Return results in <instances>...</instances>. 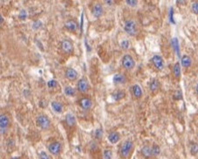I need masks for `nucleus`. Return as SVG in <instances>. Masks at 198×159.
Segmentation results:
<instances>
[{"label": "nucleus", "mask_w": 198, "mask_h": 159, "mask_svg": "<svg viewBox=\"0 0 198 159\" xmlns=\"http://www.w3.org/2000/svg\"><path fill=\"white\" fill-rule=\"evenodd\" d=\"M132 93H133L134 97L137 98V99H140V98L142 97V94H143L142 89L140 88L139 84H135V85L132 86Z\"/></svg>", "instance_id": "aec40b11"}, {"label": "nucleus", "mask_w": 198, "mask_h": 159, "mask_svg": "<svg viewBox=\"0 0 198 159\" xmlns=\"http://www.w3.org/2000/svg\"><path fill=\"white\" fill-rule=\"evenodd\" d=\"M150 90L152 91L153 92H156L158 91L159 88V82L157 80V79H153L152 82L150 83Z\"/></svg>", "instance_id": "4be33fe9"}, {"label": "nucleus", "mask_w": 198, "mask_h": 159, "mask_svg": "<svg viewBox=\"0 0 198 159\" xmlns=\"http://www.w3.org/2000/svg\"><path fill=\"white\" fill-rule=\"evenodd\" d=\"M141 153L145 158H149L151 157H153V150L149 146H144L141 150Z\"/></svg>", "instance_id": "a211bd4d"}, {"label": "nucleus", "mask_w": 198, "mask_h": 159, "mask_svg": "<svg viewBox=\"0 0 198 159\" xmlns=\"http://www.w3.org/2000/svg\"><path fill=\"white\" fill-rule=\"evenodd\" d=\"M112 158V152L110 150H105L104 151V159Z\"/></svg>", "instance_id": "bb28decb"}, {"label": "nucleus", "mask_w": 198, "mask_h": 159, "mask_svg": "<svg viewBox=\"0 0 198 159\" xmlns=\"http://www.w3.org/2000/svg\"><path fill=\"white\" fill-rule=\"evenodd\" d=\"M125 96H126V93L123 92V91H118V92H115L114 94H112V97H113L114 100H116V101L123 99L125 98Z\"/></svg>", "instance_id": "b1692460"}, {"label": "nucleus", "mask_w": 198, "mask_h": 159, "mask_svg": "<svg viewBox=\"0 0 198 159\" xmlns=\"http://www.w3.org/2000/svg\"><path fill=\"white\" fill-rule=\"evenodd\" d=\"M27 17V13H26V11L25 10H21L20 12L19 13V18L22 20H25Z\"/></svg>", "instance_id": "c756f323"}, {"label": "nucleus", "mask_w": 198, "mask_h": 159, "mask_svg": "<svg viewBox=\"0 0 198 159\" xmlns=\"http://www.w3.org/2000/svg\"><path fill=\"white\" fill-rule=\"evenodd\" d=\"M48 150L52 155H59L62 150V144L59 142H53L48 146Z\"/></svg>", "instance_id": "6e6552de"}, {"label": "nucleus", "mask_w": 198, "mask_h": 159, "mask_svg": "<svg viewBox=\"0 0 198 159\" xmlns=\"http://www.w3.org/2000/svg\"><path fill=\"white\" fill-rule=\"evenodd\" d=\"M174 99H176V100H179V99H182V92L179 90V91H175L174 94Z\"/></svg>", "instance_id": "7c9ffc66"}, {"label": "nucleus", "mask_w": 198, "mask_h": 159, "mask_svg": "<svg viewBox=\"0 0 198 159\" xmlns=\"http://www.w3.org/2000/svg\"><path fill=\"white\" fill-rule=\"evenodd\" d=\"M92 12H93L94 17H96V18H100L102 15H103V12H104L103 6H102L101 5H99V4H97V5L94 6Z\"/></svg>", "instance_id": "ddd939ff"}, {"label": "nucleus", "mask_w": 198, "mask_h": 159, "mask_svg": "<svg viewBox=\"0 0 198 159\" xmlns=\"http://www.w3.org/2000/svg\"><path fill=\"white\" fill-rule=\"evenodd\" d=\"M3 21H4V19H3V17H2V16H1V23H2V22H3Z\"/></svg>", "instance_id": "a19ab883"}, {"label": "nucleus", "mask_w": 198, "mask_h": 159, "mask_svg": "<svg viewBox=\"0 0 198 159\" xmlns=\"http://www.w3.org/2000/svg\"><path fill=\"white\" fill-rule=\"evenodd\" d=\"M65 27L69 30V31H71V32H76V30L78 29V24L76 21H75V20H73V19H69L68 21H66V23H65Z\"/></svg>", "instance_id": "9b49d317"}, {"label": "nucleus", "mask_w": 198, "mask_h": 159, "mask_svg": "<svg viewBox=\"0 0 198 159\" xmlns=\"http://www.w3.org/2000/svg\"><path fill=\"white\" fill-rule=\"evenodd\" d=\"M126 3L131 7H135L136 5H138V1H136V0H126Z\"/></svg>", "instance_id": "c9c22d12"}, {"label": "nucleus", "mask_w": 198, "mask_h": 159, "mask_svg": "<svg viewBox=\"0 0 198 159\" xmlns=\"http://www.w3.org/2000/svg\"><path fill=\"white\" fill-rule=\"evenodd\" d=\"M36 122H37V125L39 126L41 129H44V130L48 129L49 128L51 127V121L49 120V118L48 116L43 115V114L37 117Z\"/></svg>", "instance_id": "7ed1b4c3"}, {"label": "nucleus", "mask_w": 198, "mask_h": 159, "mask_svg": "<svg viewBox=\"0 0 198 159\" xmlns=\"http://www.w3.org/2000/svg\"><path fill=\"white\" fill-rule=\"evenodd\" d=\"M104 3L107 4V5H112L113 4V1H104Z\"/></svg>", "instance_id": "58836bf2"}, {"label": "nucleus", "mask_w": 198, "mask_h": 159, "mask_svg": "<svg viewBox=\"0 0 198 159\" xmlns=\"http://www.w3.org/2000/svg\"><path fill=\"white\" fill-rule=\"evenodd\" d=\"M126 81V76L124 74L117 73V74H115L114 77H113V82H114V84H124Z\"/></svg>", "instance_id": "f3484780"}, {"label": "nucleus", "mask_w": 198, "mask_h": 159, "mask_svg": "<svg viewBox=\"0 0 198 159\" xmlns=\"http://www.w3.org/2000/svg\"><path fill=\"white\" fill-rule=\"evenodd\" d=\"M90 89V84L88 82L87 79L85 78H82L80 79L77 83V90L80 92H87Z\"/></svg>", "instance_id": "0eeeda50"}, {"label": "nucleus", "mask_w": 198, "mask_h": 159, "mask_svg": "<svg viewBox=\"0 0 198 159\" xmlns=\"http://www.w3.org/2000/svg\"><path fill=\"white\" fill-rule=\"evenodd\" d=\"M196 92H197V94H198V84H197V85H196Z\"/></svg>", "instance_id": "79ce46f5"}, {"label": "nucleus", "mask_w": 198, "mask_h": 159, "mask_svg": "<svg viewBox=\"0 0 198 159\" xmlns=\"http://www.w3.org/2000/svg\"><path fill=\"white\" fill-rule=\"evenodd\" d=\"M122 65L126 70H132L135 66V61L130 55H125L122 58Z\"/></svg>", "instance_id": "20e7f679"}, {"label": "nucleus", "mask_w": 198, "mask_h": 159, "mask_svg": "<svg viewBox=\"0 0 198 159\" xmlns=\"http://www.w3.org/2000/svg\"><path fill=\"white\" fill-rule=\"evenodd\" d=\"M64 93L67 96H74L76 94V91H75V89L72 88V87L67 86L65 87V89H64Z\"/></svg>", "instance_id": "393cba45"}, {"label": "nucleus", "mask_w": 198, "mask_h": 159, "mask_svg": "<svg viewBox=\"0 0 198 159\" xmlns=\"http://www.w3.org/2000/svg\"><path fill=\"white\" fill-rule=\"evenodd\" d=\"M133 150V142L131 141H126L120 149V156L122 158H127Z\"/></svg>", "instance_id": "f257e3e1"}, {"label": "nucleus", "mask_w": 198, "mask_h": 159, "mask_svg": "<svg viewBox=\"0 0 198 159\" xmlns=\"http://www.w3.org/2000/svg\"><path fill=\"white\" fill-rule=\"evenodd\" d=\"M12 159H20V157H13Z\"/></svg>", "instance_id": "37998d69"}, {"label": "nucleus", "mask_w": 198, "mask_h": 159, "mask_svg": "<svg viewBox=\"0 0 198 159\" xmlns=\"http://www.w3.org/2000/svg\"><path fill=\"white\" fill-rule=\"evenodd\" d=\"M171 45L174 48V52L176 53L177 56L180 57V45H179V40L177 38H173L171 40Z\"/></svg>", "instance_id": "6ab92c4d"}, {"label": "nucleus", "mask_w": 198, "mask_h": 159, "mask_svg": "<svg viewBox=\"0 0 198 159\" xmlns=\"http://www.w3.org/2000/svg\"><path fill=\"white\" fill-rule=\"evenodd\" d=\"M152 63L154 64V66L159 70H163L164 68V60L160 55H154L152 58Z\"/></svg>", "instance_id": "39448f33"}, {"label": "nucleus", "mask_w": 198, "mask_h": 159, "mask_svg": "<svg viewBox=\"0 0 198 159\" xmlns=\"http://www.w3.org/2000/svg\"><path fill=\"white\" fill-rule=\"evenodd\" d=\"M62 48L65 53L70 54L73 52V44L71 43V41H69L68 40H64L62 41Z\"/></svg>", "instance_id": "9d476101"}, {"label": "nucleus", "mask_w": 198, "mask_h": 159, "mask_svg": "<svg viewBox=\"0 0 198 159\" xmlns=\"http://www.w3.org/2000/svg\"><path fill=\"white\" fill-rule=\"evenodd\" d=\"M79 104H80V106L82 107L83 110H89V109L91 108L92 106L91 99H89V98H82V99H81Z\"/></svg>", "instance_id": "1a4fd4ad"}, {"label": "nucleus", "mask_w": 198, "mask_h": 159, "mask_svg": "<svg viewBox=\"0 0 198 159\" xmlns=\"http://www.w3.org/2000/svg\"><path fill=\"white\" fill-rule=\"evenodd\" d=\"M169 20L172 24H175V21L174 19V9L170 8V12H169Z\"/></svg>", "instance_id": "473e14b6"}, {"label": "nucleus", "mask_w": 198, "mask_h": 159, "mask_svg": "<svg viewBox=\"0 0 198 159\" xmlns=\"http://www.w3.org/2000/svg\"><path fill=\"white\" fill-rule=\"evenodd\" d=\"M124 29L126 34H128L131 36H135L138 34V26L135 21L132 19H129L126 21L124 26Z\"/></svg>", "instance_id": "f03ea898"}, {"label": "nucleus", "mask_w": 198, "mask_h": 159, "mask_svg": "<svg viewBox=\"0 0 198 159\" xmlns=\"http://www.w3.org/2000/svg\"><path fill=\"white\" fill-rule=\"evenodd\" d=\"M65 76H66V77L68 78V80L74 81V80H76V79L77 78L78 74L77 71H76V70H74L72 68H69V69H68V70H66Z\"/></svg>", "instance_id": "f8f14e48"}, {"label": "nucleus", "mask_w": 198, "mask_h": 159, "mask_svg": "<svg viewBox=\"0 0 198 159\" xmlns=\"http://www.w3.org/2000/svg\"><path fill=\"white\" fill-rule=\"evenodd\" d=\"M57 85H58V82L56 80H50V81L48 82V86L49 88H52L53 89V88H55Z\"/></svg>", "instance_id": "2f4dec72"}, {"label": "nucleus", "mask_w": 198, "mask_h": 159, "mask_svg": "<svg viewBox=\"0 0 198 159\" xmlns=\"http://www.w3.org/2000/svg\"><path fill=\"white\" fill-rule=\"evenodd\" d=\"M42 26V22L41 21H39V20H38V21H35L34 23V25H33V27H34V29H39Z\"/></svg>", "instance_id": "4c0bfd02"}, {"label": "nucleus", "mask_w": 198, "mask_h": 159, "mask_svg": "<svg viewBox=\"0 0 198 159\" xmlns=\"http://www.w3.org/2000/svg\"><path fill=\"white\" fill-rule=\"evenodd\" d=\"M152 150H153V156H154V157L158 156L160 153V149L158 145H154L152 147Z\"/></svg>", "instance_id": "a878e982"}, {"label": "nucleus", "mask_w": 198, "mask_h": 159, "mask_svg": "<svg viewBox=\"0 0 198 159\" xmlns=\"http://www.w3.org/2000/svg\"><path fill=\"white\" fill-rule=\"evenodd\" d=\"M95 136L97 137V139H100L103 136V129L102 128H97L96 132H95Z\"/></svg>", "instance_id": "f704fd0d"}, {"label": "nucleus", "mask_w": 198, "mask_h": 159, "mask_svg": "<svg viewBox=\"0 0 198 159\" xmlns=\"http://www.w3.org/2000/svg\"><path fill=\"white\" fill-rule=\"evenodd\" d=\"M191 10L195 14H198V2H194L191 6Z\"/></svg>", "instance_id": "72a5a7b5"}, {"label": "nucleus", "mask_w": 198, "mask_h": 159, "mask_svg": "<svg viewBox=\"0 0 198 159\" xmlns=\"http://www.w3.org/2000/svg\"><path fill=\"white\" fill-rule=\"evenodd\" d=\"M173 72H174V77L176 78H180L181 74H182V70H181V64L179 63H176L174 65L173 68Z\"/></svg>", "instance_id": "5701e85b"}, {"label": "nucleus", "mask_w": 198, "mask_h": 159, "mask_svg": "<svg viewBox=\"0 0 198 159\" xmlns=\"http://www.w3.org/2000/svg\"><path fill=\"white\" fill-rule=\"evenodd\" d=\"M120 46L122 47V48H124V49H128V48H130V42H129L127 40L122 41L120 42Z\"/></svg>", "instance_id": "cd10ccee"}, {"label": "nucleus", "mask_w": 198, "mask_h": 159, "mask_svg": "<svg viewBox=\"0 0 198 159\" xmlns=\"http://www.w3.org/2000/svg\"><path fill=\"white\" fill-rule=\"evenodd\" d=\"M39 157V159H51L50 158V157L48 156V154L47 152H45V151L40 152Z\"/></svg>", "instance_id": "e433bc0d"}, {"label": "nucleus", "mask_w": 198, "mask_h": 159, "mask_svg": "<svg viewBox=\"0 0 198 159\" xmlns=\"http://www.w3.org/2000/svg\"><path fill=\"white\" fill-rule=\"evenodd\" d=\"M181 63H182V65L184 68H188L190 67L191 64H192V60H191V58L189 57L188 55H182V58H181Z\"/></svg>", "instance_id": "dca6fc26"}, {"label": "nucleus", "mask_w": 198, "mask_h": 159, "mask_svg": "<svg viewBox=\"0 0 198 159\" xmlns=\"http://www.w3.org/2000/svg\"><path fill=\"white\" fill-rule=\"evenodd\" d=\"M176 3H177V4H182V5H183V4H186L185 1H177Z\"/></svg>", "instance_id": "ea45409f"}, {"label": "nucleus", "mask_w": 198, "mask_h": 159, "mask_svg": "<svg viewBox=\"0 0 198 159\" xmlns=\"http://www.w3.org/2000/svg\"><path fill=\"white\" fill-rule=\"evenodd\" d=\"M190 151L192 155H196L198 153V145L196 143H194L190 148Z\"/></svg>", "instance_id": "c85d7f7f"}, {"label": "nucleus", "mask_w": 198, "mask_h": 159, "mask_svg": "<svg viewBox=\"0 0 198 159\" xmlns=\"http://www.w3.org/2000/svg\"><path fill=\"white\" fill-rule=\"evenodd\" d=\"M9 123H10V121L7 116L5 114L0 115V132L2 135L5 134V130L7 129V128L9 126Z\"/></svg>", "instance_id": "423d86ee"}, {"label": "nucleus", "mask_w": 198, "mask_h": 159, "mask_svg": "<svg viewBox=\"0 0 198 159\" xmlns=\"http://www.w3.org/2000/svg\"><path fill=\"white\" fill-rule=\"evenodd\" d=\"M65 121L67 123V125L68 127H74L76 123V117L75 115H73L72 113H68L66 114V117H65Z\"/></svg>", "instance_id": "2eb2a0df"}, {"label": "nucleus", "mask_w": 198, "mask_h": 159, "mask_svg": "<svg viewBox=\"0 0 198 159\" xmlns=\"http://www.w3.org/2000/svg\"><path fill=\"white\" fill-rule=\"evenodd\" d=\"M108 138H109V141H110L111 143L116 144L120 140V135H119V134L117 132H111V134L109 135Z\"/></svg>", "instance_id": "4468645a"}, {"label": "nucleus", "mask_w": 198, "mask_h": 159, "mask_svg": "<svg viewBox=\"0 0 198 159\" xmlns=\"http://www.w3.org/2000/svg\"><path fill=\"white\" fill-rule=\"evenodd\" d=\"M51 106L56 113H62V105L61 103L57 101H53L51 103Z\"/></svg>", "instance_id": "412c9836"}]
</instances>
